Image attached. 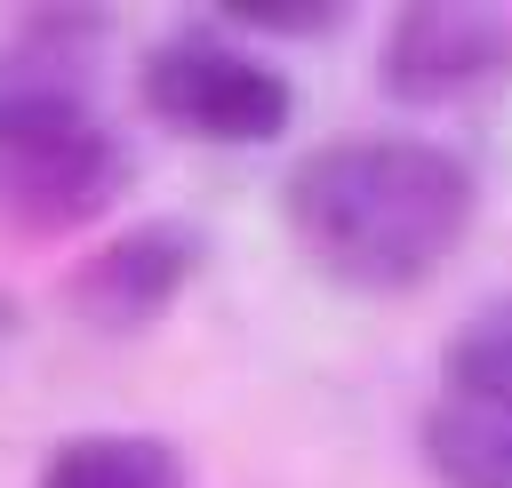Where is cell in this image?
I'll return each instance as SVG.
<instances>
[{
  "instance_id": "obj_1",
  "label": "cell",
  "mask_w": 512,
  "mask_h": 488,
  "mask_svg": "<svg viewBox=\"0 0 512 488\" xmlns=\"http://www.w3.org/2000/svg\"><path fill=\"white\" fill-rule=\"evenodd\" d=\"M288 232L344 288H416L472 232V168L424 136H344L288 168Z\"/></svg>"
},
{
  "instance_id": "obj_2",
  "label": "cell",
  "mask_w": 512,
  "mask_h": 488,
  "mask_svg": "<svg viewBox=\"0 0 512 488\" xmlns=\"http://www.w3.org/2000/svg\"><path fill=\"white\" fill-rule=\"evenodd\" d=\"M96 32H104L96 8L80 16L48 8V16H24V48L0 64V208L48 232L104 216L128 184L120 136L88 112L80 72L64 64V48Z\"/></svg>"
},
{
  "instance_id": "obj_3",
  "label": "cell",
  "mask_w": 512,
  "mask_h": 488,
  "mask_svg": "<svg viewBox=\"0 0 512 488\" xmlns=\"http://www.w3.org/2000/svg\"><path fill=\"white\" fill-rule=\"evenodd\" d=\"M144 112L168 120L176 136H200V144H272L288 128L296 96L272 64L240 56L232 40L176 32L144 56Z\"/></svg>"
},
{
  "instance_id": "obj_4",
  "label": "cell",
  "mask_w": 512,
  "mask_h": 488,
  "mask_svg": "<svg viewBox=\"0 0 512 488\" xmlns=\"http://www.w3.org/2000/svg\"><path fill=\"white\" fill-rule=\"evenodd\" d=\"M496 72H512V16H504V8L424 0V8H400L392 32H384V88L408 96V104L480 88V80H496Z\"/></svg>"
},
{
  "instance_id": "obj_5",
  "label": "cell",
  "mask_w": 512,
  "mask_h": 488,
  "mask_svg": "<svg viewBox=\"0 0 512 488\" xmlns=\"http://www.w3.org/2000/svg\"><path fill=\"white\" fill-rule=\"evenodd\" d=\"M192 264H200V232H184V224H136V232H120V240H104V248L64 280V304H72L88 328L128 336V328H152V320L184 296Z\"/></svg>"
},
{
  "instance_id": "obj_6",
  "label": "cell",
  "mask_w": 512,
  "mask_h": 488,
  "mask_svg": "<svg viewBox=\"0 0 512 488\" xmlns=\"http://www.w3.org/2000/svg\"><path fill=\"white\" fill-rule=\"evenodd\" d=\"M424 464L440 488H512V408L440 392L424 416Z\"/></svg>"
},
{
  "instance_id": "obj_7",
  "label": "cell",
  "mask_w": 512,
  "mask_h": 488,
  "mask_svg": "<svg viewBox=\"0 0 512 488\" xmlns=\"http://www.w3.org/2000/svg\"><path fill=\"white\" fill-rule=\"evenodd\" d=\"M40 488H184V456L152 432H80L48 456Z\"/></svg>"
},
{
  "instance_id": "obj_8",
  "label": "cell",
  "mask_w": 512,
  "mask_h": 488,
  "mask_svg": "<svg viewBox=\"0 0 512 488\" xmlns=\"http://www.w3.org/2000/svg\"><path fill=\"white\" fill-rule=\"evenodd\" d=\"M440 376H448V392H456V400L512 408V296L480 304V312H472V320L448 336V352H440Z\"/></svg>"
},
{
  "instance_id": "obj_9",
  "label": "cell",
  "mask_w": 512,
  "mask_h": 488,
  "mask_svg": "<svg viewBox=\"0 0 512 488\" xmlns=\"http://www.w3.org/2000/svg\"><path fill=\"white\" fill-rule=\"evenodd\" d=\"M224 16L232 24H256V32H320V24H336L328 0H232Z\"/></svg>"
},
{
  "instance_id": "obj_10",
  "label": "cell",
  "mask_w": 512,
  "mask_h": 488,
  "mask_svg": "<svg viewBox=\"0 0 512 488\" xmlns=\"http://www.w3.org/2000/svg\"><path fill=\"white\" fill-rule=\"evenodd\" d=\"M8 320H16V304H8V296H0V328H8Z\"/></svg>"
}]
</instances>
